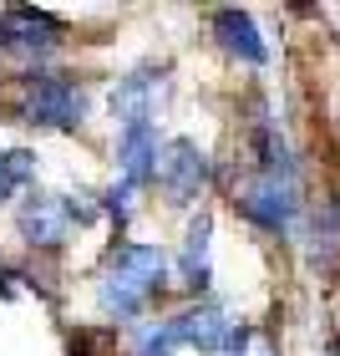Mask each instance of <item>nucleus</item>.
<instances>
[{
	"label": "nucleus",
	"instance_id": "nucleus-16",
	"mask_svg": "<svg viewBox=\"0 0 340 356\" xmlns=\"http://www.w3.org/2000/svg\"><path fill=\"white\" fill-rule=\"evenodd\" d=\"M56 204H61V214H67V224H92L96 219V204L82 199V193H76V199H56Z\"/></svg>",
	"mask_w": 340,
	"mask_h": 356
},
{
	"label": "nucleus",
	"instance_id": "nucleus-17",
	"mask_svg": "<svg viewBox=\"0 0 340 356\" xmlns=\"http://www.w3.org/2000/svg\"><path fill=\"white\" fill-rule=\"evenodd\" d=\"M173 346H178V336H173V331L163 326V331H158V336H148V341H142V356H168Z\"/></svg>",
	"mask_w": 340,
	"mask_h": 356
},
{
	"label": "nucleus",
	"instance_id": "nucleus-6",
	"mask_svg": "<svg viewBox=\"0 0 340 356\" xmlns=\"http://www.w3.org/2000/svg\"><path fill=\"white\" fill-rule=\"evenodd\" d=\"M168 331L178 336V341H188V346H198V351H223L229 346V321H223L219 305H193V311L183 316H173L168 321Z\"/></svg>",
	"mask_w": 340,
	"mask_h": 356
},
{
	"label": "nucleus",
	"instance_id": "nucleus-4",
	"mask_svg": "<svg viewBox=\"0 0 340 356\" xmlns=\"http://www.w3.org/2000/svg\"><path fill=\"white\" fill-rule=\"evenodd\" d=\"M163 275H168V260H163V250H153V245H122L112 254V280L133 285L142 300H148L153 290H163Z\"/></svg>",
	"mask_w": 340,
	"mask_h": 356
},
{
	"label": "nucleus",
	"instance_id": "nucleus-3",
	"mask_svg": "<svg viewBox=\"0 0 340 356\" xmlns=\"http://www.w3.org/2000/svg\"><path fill=\"white\" fill-rule=\"evenodd\" d=\"M158 184L173 193V204H193L198 188L208 184V158L193 138H173L163 153H158Z\"/></svg>",
	"mask_w": 340,
	"mask_h": 356
},
{
	"label": "nucleus",
	"instance_id": "nucleus-14",
	"mask_svg": "<svg viewBox=\"0 0 340 356\" xmlns=\"http://www.w3.org/2000/svg\"><path fill=\"white\" fill-rule=\"evenodd\" d=\"M102 305H107L112 316L133 321V316H137V311H142V305H148V300H142V296H137L133 285H122V280H112V275H107V285H102Z\"/></svg>",
	"mask_w": 340,
	"mask_h": 356
},
{
	"label": "nucleus",
	"instance_id": "nucleus-15",
	"mask_svg": "<svg viewBox=\"0 0 340 356\" xmlns=\"http://www.w3.org/2000/svg\"><path fill=\"white\" fill-rule=\"evenodd\" d=\"M133 193H137V188L122 178V184H112V188L102 193V209H112L117 219H127V214H133Z\"/></svg>",
	"mask_w": 340,
	"mask_h": 356
},
{
	"label": "nucleus",
	"instance_id": "nucleus-13",
	"mask_svg": "<svg viewBox=\"0 0 340 356\" xmlns=\"http://www.w3.org/2000/svg\"><path fill=\"white\" fill-rule=\"evenodd\" d=\"M340 245V229H335V204L315 209L310 214V254H320V260H330V250Z\"/></svg>",
	"mask_w": 340,
	"mask_h": 356
},
{
	"label": "nucleus",
	"instance_id": "nucleus-5",
	"mask_svg": "<svg viewBox=\"0 0 340 356\" xmlns=\"http://www.w3.org/2000/svg\"><path fill=\"white\" fill-rule=\"evenodd\" d=\"M158 92H163V67H142L133 76H122L117 92H112V112L122 118V127H133V122H153V102H158Z\"/></svg>",
	"mask_w": 340,
	"mask_h": 356
},
{
	"label": "nucleus",
	"instance_id": "nucleus-9",
	"mask_svg": "<svg viewBox=\"0 0 340 356\" xmlns=\"http://www.w3.org/2000/svg\"><path fill=\"white\" fill-rule=\"evenodd\" d=\"M0 46H21V51H51L56 46V21L41 10H10L0 21Z\"/></svg>",
	"mask_w": 340,
	"mask_h": 356
},
{
	"label": "nucleus",
	"instance_id": "nucleus-2",
	"mask_svg": "<svg viewBox=\"0 0 340 356\" xmlns=\"http://www.w3.org/2000/svg\"><path fill=\"white\" fill-rule=\"evenodd\" d=\"M239 214L254 219L259 229H269V234H284L289 224H295L300 214V188H295V178H280V173H259L254 184L239 193Z\"/></svg>",
	"mask_w": 340,
	"mask_h": 356
},
{
	"label": "nucleus",
	"instance_id": "nucleus-10",
	"mask_svg": "<svg viewBox=\"0 0 340 356\" xmlns=\"http://www.w3.org/2000/svg\"><path fill=\"white\" fill-rule=\"evenodd\" d=\"M214 31H219V41H223V51H234L239 61H249V67H264V41H259V31L244 10H219L214 15Z\"/></svg>",
	"mask_w": 340,
	"mask_h": 356
},
{
	"label": "nucleus",
	"instance_id": "nucleus-7",
	"mask_svg": "<svg viewBox=\"0 0 340 356\" xmlns=\"http://www.w3.org/2000/svg\"><path fill=\"white\" fill-rule=\"evenodd\" d=\"M117 158H122V173H127V184H133V188L153 184V178H158V133H153V122L122 127Z\"/></svg>",
	"mask_w": 340,
	"mask_h": 356
},
{
	"label": "nucleus",
	"instance_id": "nucleus-8",
	"mask_svg": "<svg viewBox=\"0 0 340 356\" xmlns=\"http://www.w3.org/2000/svg\"><path fill=\"white\" fill-rule=\"evenodd\" d=\"M21 234H26V245H46V250L67 239V214H61V204L51 193H31L21 204Z\"/></svg>",
	"mask_w": 340,
	"mask_h": 356
},
{
	"label": "nucleus",
	"instance_id": "nucleus-12",
	"mask_svg": "<svg viewBox=\"0 0 340 356\" xmlns=\"http://www.w3.org/2000/svg\"><path fill=\"white\" fill-rule=\"evenodd\" d=\"M31 173H36V153H31V148H10V153H0V204H6Z\"/></svg>",
	"mask_w": 340,
	"mask_h": 356
},
{
	"label": "nucleus",
	"instance_id": "nucleus-11",
	"mask_svg": "<svg viewBox=\"0 0 340 356\" xmlns=\"http://www.w3.org/2000/svg\"><path fill=\"white\" fill-rule=\"evenodd\" d=\"M183 275L193 290H208V214L188 224V250H183Z\"/></svg>",
	"mask_w": 340,
	"mask_h": 356
},
{
	"label": "nucleus",
	"instance_id": "nucleus-1",
	"mask_svg": "<svg viewBox=\"0 0 340 356\" xmlns=\"http://www.w3.org/2000/svg\"><path fill=\"white\" fill-rule=\"evenodd\" d=\"M26 122H36V127H82L87 118V92L67 82V76H41V72H31L26 76Z\"/></svg>",
	"mask_w": 340,
	"mask_h": 356
}]
</instances>
